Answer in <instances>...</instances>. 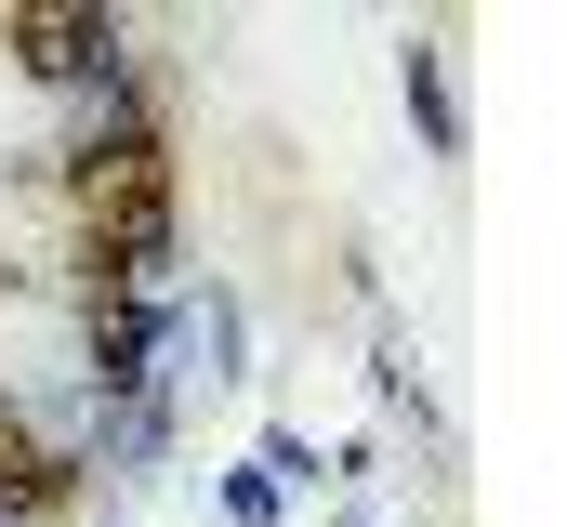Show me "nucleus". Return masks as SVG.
I'll list each match as a JSON object with an SVG mask.
<instances>
[{"label":"nucleus","mask_w":567,"mask_h":527,"mask_svg":"<svg viewBox=\"0 0 567 527\" xmlns=\"http://www.w3.org/2000/svg\"><path fill=\"white\" fill-rule=\"evenodd\" d=\"M0 53L27 80H93L120 40H106V13H0Z\"/></svg>","instance_id":"nucleus-2"},{"label":"nucleus","mask_w":567,"mask_h":527,"mask_svg":"<svg viewBox=\"0 0 567 527\" xmlns=\"http://www.w3.org/2000/svg\"><path fill=\"white\" fill-rule=\"evenodd\" d=\"M66 502H80V462H66V448H40V435H27V409L0 395V515H66Z\"/></svg>","instance_id":"nucleus-3"},{"label":"nucleus","mask_w":567,"mask_h":527,"mask_svg":"<svg viewBox=\"0 0 567 527\" xmlns=\"http://www.w3.org/2000/svg\"><path fill=\"white\" fill-rule=\"evenodd\" d=\"M66 198H80V264L93 277L133 290L145 264L172 251V158H158V132H93L80 172H66Z\"/></svg>","instance_id":"nucleus-1"}]
</instances>
